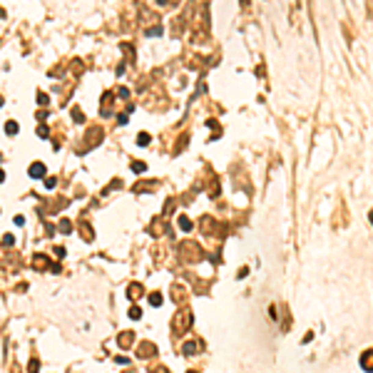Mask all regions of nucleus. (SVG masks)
<instances>
[{
  "label": "nucleus",
  "instance_id": "f257e3e1",
  "mask_svg": "<svg viewBox=\"0 0 373 373\" xmlns=\"http://www.w3.org/2000/svg\"><path fill=\"white\" fill-rule=\"evenodd\" d=\"M42 174H45V167H42V164H32L30 177H42Z\"/></svg>",
  "mask_w": 373,
  "mask_h": 373
},
{
  "label": "nucleus",
  "instance_id": "f03ea898",
  "mask_svg": "<svg viewBox=\"0 0 373 373\" xmlns=\"http://www.w3.org/2000/svg\"><path fill=\"white\" fill-rule=\"evenodd\" d=\"M149 301H152V304H159L162 296H159V294H152V296H149Z\"/></svg>",
  "mask_w": 373,
  "mask_h": 373
},
{
  "label": "nucleus",
  "instance_id": "7ed1b4c3",
  "mask_svg": "<svg viewBox=\"0 0 373 373\" xmlns=\"http://www.w3.org/2000/svg\"><path fill=\"white\" fill-rule=\"evenodd\" d=\"M132 169H135V172H144V164H142V162H137V164H132Z\"/></svg>",
  "mask_w": 373,
  "mask_h": 373
},
{
  "label": "nucleus",
  "instance_id": "20e7f679",
  "mask_svg": "<svg viewBox=\"0 0 373 373\" xmlns=\"http://www.w3.org/2000/svg\"><path fill=\"white\" fill-rule=\"evenodd\" d=\"M8 132H10V135H13V132H17V124H15V122H10V124H8Z\"/></svg>",
  "mask_w": 373,
  "mask_h": 373
}]
</instances>
